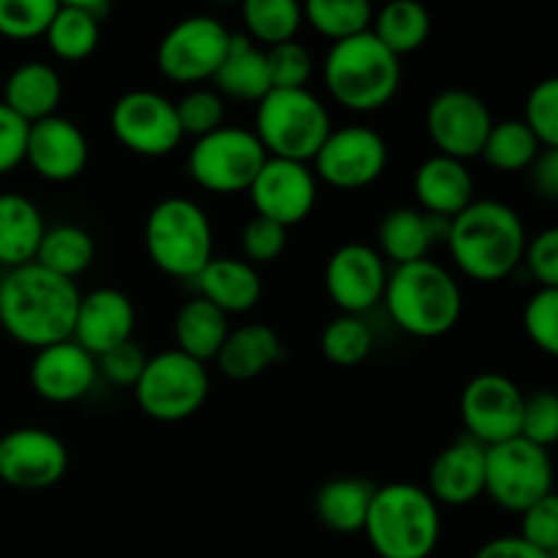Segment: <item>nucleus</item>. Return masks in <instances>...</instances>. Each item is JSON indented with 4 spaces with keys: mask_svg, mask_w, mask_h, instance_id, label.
Returning <instances> with one entry per match:
<instances>
[{
    "mask_svg": "<svg viewBox=\"0 0 558 558\" xmlns=\"http://www.w3.org/2000/svg\"><path fill=\"white\" fill-rule=\"evenodd\" d=\"M526 223L515 207L499 199H474L447 221L445 243L452 262L477 283L505 281L521 267Z\"/></svg>",
    "mask_w": 558,
    "mask_h": 558,
    "instance_id": "nucleus-2",
    "label": "nucleus"
},
{
    "mask_svg": "<svg viewBox=\"0 0 558 558\" xmlns=\"http://www.w3.org/2000/svg\"><path fill=\"white\" fill-rule=\"evenodd\" d=\"M199 298L221 308L227 316L248 314L262 300L259 267L234 256H213L194 278Z\"/></svg>",
    "mask_w": 558,
    "mask_h": 558,
    "instance_id": "nucleus-25",
    "label": "nucleus"
},
{
    "mask_svg": "<svg viewBox=\"0 0 558 558\" xmlns=\"http://www.w3.org/2000/svg\"><path fill=\"white\" fill-rule=\"evenodd\" d=\"M539 150H543V145L529 131V125L521 118H510L490 125L483 150H480V158L490 169H496V172L515 174L526 172Z\"/></svg>",
    "mask_w": 558,
    "mask_h": 558,
    "instance_id": "nucleus-34",
    "label": "nucleus"
},
{
    "mask_svg": "<svg viewBox=\"0 0 558 558\" xmlns=\"http://www.w3.org/2000/svg\"><path fill=\"white\" fill-rule=\"evenodd\" d=\"M554 494V461L545 447L523 436L485 447V496L501 510L521 515L526 507Z\"/></svg>",
    "mask_w": 558,
    "mask_h": 558,
    "instance_id": "nucleus-10",
    "label": "nucleus"
},
{
    "mask_svg": "<svg viewBox=\"0 0 558 558\" xmlns=\"http://www.w3.org/2000/svg\"><path fill=\"white\" fill-rule=\"evenodd\" d=\"M44 38L54 58L65 60V63H80L96 52L98 41H101V25H98V16L87 14V11L60 5Z\"/></svg>",
    "mask_w": 558,
    "mask_h": 558,
    "instance_id": "nucleus-36",
    "label": "nucleus"
},
{
    "mask_svg": "<svg viewBox=\"0 0 558 558\" xmlns=\"http://www.w3.org/2000/svg\"><path fill=\"white\" fill-rule=\"evenodd\" d=\"M245 194L251 196L256 216L289 229L303 223L314 213L319 199V180L311 163L267 156Z\"/></svg>",
    "mask_w": 558,
    "mask_h": 558,
    "instance_id": "nucleus-16",
    "label": "nucleus"
},
{
    "mask_svg": "<svg viewBox=\"0 0 558 558\" xmlns=\"http://www.w3.org/2000/svg\"><path fill=\"white\" fill-rule=\"evenodd\" d=\"M363 534L379 558H430L441 537V510L423 485L387 483L374 490Z\"/></svg>",
    "mask_w": 558,
    "mask_h": 558,
    "instance_id": "nucleus-4",
    "label": "nucleus"
},
{
    "mask_svg": "<svg viewBox=\"0 0 558 558\" xmlns=\"http://www.w3.org/2000/svg\"><path fill=\"white\" fill-rule=\"evenodd\" d=\"M145 363H147L145 349L131 338V341L98 354L96 371L98 376H101L104 381H109L112 387H129V390H134L136 379H140L142 371H145Z\"/></svg>",
    "mask_w": 558,
    "mask_h": 558,
    "instance_id": "nucleus-46",
    "label": "nucleus"
},
{
    "mask_svg": "<svg viewBox=\"0 0 558 558\" xmlns=\"http://www.w3.org/2000/svg\"><path fill=\"white\" fill-rule=\"evenodd\" d=\"M526 172L529 180H532V189L537 191L543 199H558V147H543Z\"/></svg>",
    "mask_w": 558,
    "mask_h": 558,
    "instance_id": "nucleus-50",
    "label": "nucleus"
},
{
    "mask_svg": "<svg viewBox=\"0 0 558 558\" xmlns=\"http://www.w3.org/2000/svg\"><path fill=\"white\" fill-rule=\"evenodd\" d=\"M390 147L371 125L332 129L311 161L316 180L338 191H360L374 185L387 172Z\"/></svg>",
    "mask_w": 558,
    "mask_h": 558,
    "instance_id": "nucleus-11",
    "label": "nucleus"
},
{
    "mask_svg": "<svg viewBox=\"0 0 558 558\" xmlns=\"http://www.w3.org/2000/svg\"><path fill=\"white\" fill-rule=\"evenodd\" d=\"M376 485L363 477H336L314 496V512L325 529L336 534L363 532Z\"/></svg>",
    "mask_w": 558,
    "mask_h": 558,
    "instance_id": "nucleus-31",
    "label": "nucleus"
},
{
    "mask_svg": "<svg viewBox=\"0 0 558 558\" xmlns=\"http://www.w3.org/2000/svg\"><path fill=\"white\" fill-rule=\"evenodd\" d=\"M254 136L270 158L311 163L332 131L330 112L308 90H270L256 101Z\"/></svg>",
    "mask_w": 558,
    "mask_h": 558,
    "instance_id": "nucleus-7",
    "label": "nucleus"
},
{
    "mask_svg": "<svg viewBox=\"0 0 558 558\" xmlns=\"http://www.w3.org/2000/svg\"><path fill=\"white\" fill-rule=\"evenodd\" d=\"M523 390L505 374L485 371L466 381L461 392V423L469 439L483 447L521 436Z\"/></svg>",
    "mask_w": 558,
    "mask_h": 558,
    "instance_id": "nucleus-14",
    "label": "nucleus"
},
{
    "mask_svg": "<svg viewBox=\"0 0 558 558\" xmlns=\"http://www.w3.org/2000/svg\"><path fill=\"white\" fill-rule=\"evenodd\" d=\"M232 33L216 16H185L169 27L156 49V65L169 82L202 85L213 80L229 49Z\"/></svg>",
    "mask_w": 558,
    "mask_h": 558,
    "instance_id": "nucleus-12",
    "label": "nucleus"
},
{
    "mask_svg": "<svg viewBox=\"0 0 558 558\" xmlns=\"http://www.w3.org/2000/svg\"><path fill=\"white\" fill-rule=\"evenodd\" d=\"M387 262L368 243H343L325 265V289L341 314L365 316L381 303L387 283Z\"/></svg>",
    "mask_w": 558,
    "mask_h": 558,
    "instance_id": "nucleus-18",
    "label": "nucleus"
},
{
    "mask_svg": "<svg viewBox=\"0 0 558 558\" xmlns=\"http://www.w3.org/2000/svg\"><path fill=\"white\" fill-rule=\"evenodd\" d=\"M145 251L169 278L194 281L213 259V223L205 207L189 196H167L145 221Z\"/></svg>",
    "mask_w": 558,
    "mask_h": 558,
    "instance_id": "nucleus-6",
    "label": "nucleus"
},
{
    "mask_svg": "<svg viewBox=\"0 0 558 558\" xmlns=\"http://www.w3.org/2000/svg\"><path fill=\"white\" fill-rule=\"evenodd\" d=\"M96 259V240L87 229L76 223H58V227L44 229V238L36 251V265L58 272V276L76 278L87 270Z\"/></svg>",
    "mask_w": 558,
    "mask_h": 558,
    "instance_id": "nucleus-32",
    "label": "nucleus"
},
{
    "mask_svg": "<svg viewBox=\"0 0 558 558\" xmlns=\"http://www.w3.org/2000/svg\"><path fill=\"white\" fill-rule=\"evenodd\" d=\"M521 265L543 289H558V229L548 227L526 240Z\"/></svg>",
    "mask_w": 558,
    "mask_h": 558,
    "instance_id": "nucleus-48",
    "label": "nucleus"
},
{
    "mask_svg": "<svg viewBox=\"0 0 558 558\" xmlns=\"http://www.w3.org/2000/svg\"><path fill=\"white\" fill-rule=\"evenodd\" d=\"M381 303L392 325L420 341L452 332L463 314L461 283L434 259L390 267Z\"/></svg>",
    "mask_w": 558,
    "mask_h": 558,
    "instance_id": "nucleus-3",
    "label": "nucleus"
},
{
    "mask_svg": "<svg viewBox=\"0 0 558 558\" xmlns=\"http://www.w3.org/2000/svg\"><path fill=\"white\" fill-rule=\"evenodd\" d=\"M488 104L472 90L450 87L441 90L425 112V131L434 142L439 156L458 158V161H472L480 158L490 125H494Z\"/></svg>",
    "mask_w": 558,
    "mask_h": 558,
    "instance_id": "nucleus-15",
    "label": "nucleus"
},
{
    "mask_svg": "<svg viewBox=\"0 0 558 558\" xmlns=\"http://www.w3.org/2000/svg\"><path fill=\"white\" fill-rule=\"evenodd\" d=\"M213 3H234V0H213Z\"/></svg>",
    "mask_w": 558,
    "mask_h": 558,
    "instance_id": "nucleus-53",
    "label": "nucleus"
},
{
    "mask_svg": "<svg viewBox=\"0 0 558 558\" xmlns=\"http://www.w3.org/2000/svg\"><path fill=\"white\" fill-rule=\"evenodd\" d=\"M96 379V357L85 352L74 338L36 349L31 360V387L47 403L65 407L82 401L93 390Z\"/></svg>",
    "mask_w": 558,
    "mask_h": 558,
    "instance_id": "nucleus-20",
    "label": "nucleus"
},
{
    "mask_svg": "<svg viewBox=\"0 0 558 558\" xmlns=\"http://www.w3.org/2000/svg\"><path fill=\"white\" fill-rule=\"evenodd\" d=\"M58 9V0H0V36L33 41L47 33Z\"/></svg>",
    "mask_w": 558,
    "mask_h": 558,
    "instance_id": "nucleus-39",
    "label": "nucleus"
},
{
    "mask_svg": "<svg viewBox=\"0 0 558 558\" xmlns=\"http://www.w3.org/2000/svg\"><path fill=\"white\" fill-rule=\"evenodd\" d=\"M521 436L532 445L550 447L558 441V398L550 390H534L523 396Z\"/></svg>",
    "mask_w": 558,
    "mask_h": 558,
    "instance_id": "nucleus-44",
    "label": "nucleus"
},
{
    "mask_svg": "<svg viewBox=\"0 0 558 558\" xmlns=\"http://www.w3.org/2000/svg\"><path fill=\"white\" fill-rule=\"evenodd\" d=\"M521 539L543 554H558V496L550 494L521 512Z\"/></svg>",
    "mask_w": 558,
    "mask_h": 558,
    "instance_id": "nucleus-47",
    "label": "nucleus"
},
{
    "mask_svg": "<svg viewBox=\"0 0 558 558\" xmlns=\"http://www.w3.org/2000/svg\"><path fill=\"white\" fill-rule=\"evenodd\" d=\"M174 109H178L183 136L199 140V136L227 125L223 123L227 120V104H223V96H218L213 87H194V90H189L174 104Z\"/></svg>",
    "mask_w": 558,
    "mask_h": 558,
    "instance_id": "nucleus-41",
    "label": "nucleus"
},
{
    "mask_svg": "<svg viewBox=\"0 0 558 558\" xmlns=\"http://www.w3.org/2000/svg\"><path fill=\"white\" fill-rule=\"evenodd\" d=\"M109 131L125 150L142 158H163L185 140L174 101L156 90H129L112 104Z\"/></svg>",
    "mask_w": 558,
    "mask_h": 558,
    "instance_id": "nucleus-13",
    "label": "nucleus"
},
{
    "mask_svg": "<svg viewBox=\"0 0 558 558\" xmlns=\"http://www.w3.org/2000/svg\"><path fill=\"white\" fill-rule=\"evenodd\" d=\"M41 210L36 202L16 191L0 194V265L5 270L31 265L44 238Z\"/></svg>",
    "mask_w": 558,
    "mask_h": 558,
    "instance_id": "nucleus-29",
    "label": "nucleus"
},
{
    "mask_svg": "<svg viewBox=\"0 0 558 558\" xmlns=\"http://www.w3.org/2000/svg\"><path fill=\"white\" fill-rule=\"evenodd\" d=\"M371 0H303V22L330 41L371 31Z\"/></svg>",
    "mask_w": 558,
    "mask_h": 558,
    "instance_id": "nucleus-37",
    "label": "nucleus"
},
{
    "mask_svg": "<svg viewBox=\"0 0 558 558\" xmlns=\"http://www.w3.org/2000/svg\"><path fill=\"white\" fill-rule=\"evenodd\" d=\"M210 396V371L205 363L167 349L147 357L134 385V401L156 423H183L205 407Z\"/></svg>",
    "mask_w": 558,
    "mask_h": 558,
    "instance_id": "nucleus-8",
    "label": "nucleus"
},
{
    "mask_svg": "<svg viewBox=\"0 0 558 558\" xmlns=\"http://www.w3.org/2000/svg\"><path fill=\"white\" fill-rule=\"evenodd\" d=\"M474 558H556V556L543 554V550L529 545L526 539H521L518 534H507V537L488 539V543L474 554Z\"/></svg>",
    "mask_w": 558,
    "mask_h": 558,
    "instance_id": "nucleus-51",
    "label": "nucleus"
},
{
    "mask_svg": "<svg viewBox=\"0 0 558 558\" xmlns=\"http://www.w3.org/2000/svg\"><path fill=\"white\" fill-rule=\"evenodd\" d=\"M213 90L234 101L256 104L270 93L265 49L256 47L245 33H232L221 65L213 74Z\"/></svg>",
    "mask_w": 558,
    "mask_h": 558,
    "instance_id": "nucleus-28",
    "label": "nucleus"
},
{
    "mask_svg": "<svg viewBox=\"0 0 558 558\" xmlns=\"http://www.w3.org/2000/svg\"><path fill=\"white\" fill-rule=\"evenodd\" d=\"M412 189L420 210L441 218V221L456 218L463 207L477 199L474 196V174L469 172L466 161L439 156V153H434V156L420 163L417 172H414Z\"/></svg>",
    "mask_w": 558,
    "mask_h": 558,
    "instance_id": "nucleus-23",
    "label": "nucleus"
},
{
    "mask_svg": "<svg viewBox=\"0 0 558 558\" xmlns=\"http://www.w3.org/2000/svg\"><path fill=\"white\" fill-rule=\"evenodd\" d=\"M90 158L87 136L74 120L52 114L27 131L25 163L47 183H71L80 178Z\"/></svg>",
    "mask_w": 558,
    "mask_h": 558,
    "instance_id": "nucleus-19",
    "label": "nucleus"
},
{
    "mask_svg": "<svg viewBox=\"0 0 558 558\" xmlns=\"http://www.w3.org/2000/svg\"><path fill=\"white\" fill-rule=\"evenodd\" d=\"M80 298L76 281L36 262L14 267L0 278V327L16 343L36 352L71 338Z\"/></svg>",
    "mask_w": 558,
    "mask_h": 558,
    "instance_id": "nucleus-1",
    "label": "nucleus"
},
{
    "mask_svg": "<svg viewBox=\"0 0 558 558\" xmlns=\"http://www.w3.org/2000/svg\"><path fill=\"white\" fill-rule=\"evenodd\" d=\"M27 131H31V123H25L20 114H14L0 101V174L14 172L25 163Z\"/></svg>",
    "mask_w": 558,
    "mask_h": 558,
    "instance_id": "nucleus-49",
    "label": "nucleus"
},
{
    "mask_svg": "<svg viewBox=\"0 0 558 558\" xmlns=\"http://www.w3.org/2000/svg\"><path fill=\"white\" fill-rule=\"evenodd\" d=\"M134 325L136 308L129 294L114 287H101L80 298L71 338L85 352L98 357L107 349L131 341L134 338Z\"/></svg>",
    "mask_w": 558,
    "mask_h": 558,
    "instance_id": "nucleus-21",
    "label": "nucleus"
},
{
    "mask_svg": "<svg viewBox=\"0 0 558 558\" xmlns=\"http://www.w3.org/2000/svg\"><path fill=\"white\" fill-rule=\"evenodd\" d=\"M240 14H243L245 36L267 47L292 41L303 27L300 0H240Z\"/></svg>",
    "mask_w": 558,
    "mask_h": 558,
    "instance_id": "nucleus-35",
    "label": "nucleus"
},
{
    "mask_svg": "<svg viewBox=\"0 0 558 558\" xmlns=\"http://www.w3.org/2000/svg\"><path fill=\"white\" fill-rule=\"evenodd\" d=\"M69 472V450L58 434L36 425L0 436V483L16 490H44Z\"/></svg>",
    "mask_w": 558,
    "mask_h": 558,
    "instance_id": "nucleus-17",
    "label": "nucleus"
},
{
    "mask_svg": "<svg viewBox=\"0 0 558 558\" xmlns=\"http://www.w3.org/2000/svg\"><path fill=\"white\" fill-rule=\"evenodd\" d=\"M319 349L327 363L338 365V368H354L374 352V330L368 327L365 316L338 314L322 330Z\"/></svg>",
    "mask_w": 558,
    "mask_h": 558,
    "instance_id": "nucleus-38",
    "label": "nucleus"
},
{
    "mask_svg": "<svg viewBox=\"0 0 558 558\" xmlns=\"http://www.w3.org/2000/svg\"><path fill=\"white\" fill-rule=\"evenodd\" d=\"M430 499L439 507H469L485 494V447L480 441H450L428 469Z\"/></svg>",
    "mask_w": 558,
    "mask_h": 558,
    "instance_id": "nucleus-22",
    "label": "nucleus"
},
{
    "mask_svg": "<svg viewBox=\"0 0 558 558\" xmlns=\"http://www.w3.org/2000/svg\"><path fill=\"white\" fill-rule=\"evenodd\" d=\"M283 360V341L270 325H240L229 330L221 352L213 363L218 365L227 379L248 381L270 371Z\"/></svg>",
    "mask_w": 558,
    "mask_h": 558,
    "instance_id": "nucleus-26",
    "label": "nucleus"
},
{
    "mask_svg": "<svg viewBox=\"0 0 558 558\" xmlns=\"http://www.w3.org/2000/svg\"><path fill=\"white\" fill-rule=\"evenodd\" d=\"M287 232L289 229H283L281 223L254 216L243 227V234H240V251H243L240 259L254 267L281 259L283 248H287Z\"/></svg>",
    "mask_w": 558,
    "mask_h": 558,
    "instance_id": "nucleus-45",
    "label": "nucleus"
},
{
    "mask_svg": "<svg viewBox=\"0 0 558 558\" xmlns=\"http://www.w3.org/2000/svg\"><path fill=\"white\" fill-rule=\"evenodd\" d=\"M325 87L349 112H379L401 87V58L371 31L332 41L325 58Z\"/></svg>",
    "mask_w": 558,
    "mask_h": 558,
    "instance_id": "nucleus-5",
    "label": "nucleus"
},
{
    "mask_svg": "<svg viewBox=\"0 0 558 558\" xmlns=\"http://www.w3.org/2000/svg\"><path fill=\"white\" fill-rule=\"evenodd\" d=\"M265 60L267 74H270V90H300V87H308L311 74H314V60H311V52L298 38L267 47Z\"/></svg>",
    "mask_w": 558,
    "mask_h": 558,
    "instance_id": "nucleus-40",
    "label": "nucleus"
},
{
    "mask_svg": "<svg viewBox=\"0 0 558 558\" xmlns=\"http://www.w3.org/2000/svg\"><path fill=\"white\" fill-rule=\"evenodd\" d=\"M229 316L205 298L194 294L174 316V349L199 363H213L229 336Z\"/></svg>",
    "mask_w": 558,
    "mask_h": 558,
    "instance_id": "nucleus-30",
    "label": "nucleus"
},
{
    "mask_svg": "<svg viewBox=\"0 0 558 558\" xmlns=\"http://www.w3.org/2000/svg\"><path fill=\"white\" fill-rule=\"evenodd\" d=\"M447 221L428 216L420 207H392L376 227V245L387 265H409L428 259L434 245L445 240Z\"/></svg>",
    "mask_w": 558,
    "mask_h": 558,
    "instance_id": "nucleus-24",
    "label": "nucleus"
},
{
    "mask_svg": "<svg viewBox=\"0 0 558 558\" xmlns=\"http://www.w3.org/2000/svg\"><path fill=\"white\" fill-rule=\"evenodd\" d=\"M58 3L69 5V9H82V11H87V14H93L101 20V16L107 14V9L112 0H58Z\"/></svg>",
    "mask_w": 558,
    "mask_h": 558,
    "instance_id": "nucleus-52",
    "label": "nucleus"
},
{
    "mask_svg": "<svg viewBox=\"0 0 558 558\" xmlns=\"http://www.w3.org/2000/svg\"><path fill=\"white\" fill-rule=\"evenodd\" d=\"M265 161L267 153L254 131L243 125H221L194 140L185 172L210 194H243L251 189Z\"/></svg>",
    "mask_w": 558,
    "mask_h": 558,
    "instance_id": "nucleus-9",
    "label": "nucleus"
},
{
    "mask_svg": "<svg viewBox=\"0 0 558 558\" xmlns=\"http://www.w3.org/2000/svg\"><path fill=\"white\" fill-rule=\"evenodd\" d=\"M371 22V33L396 58L417 52L430 36V14L420 0H390Z\"/></svg>",
    "mask_w": 558,
    "mask_h": 558,
    "instance_id": "nucleus-33",
    "label": "nucleus"
},
{
    "mask_svg": "<svg viewBox=\"0 0 558 558\" xmlns=\"http://www.w3.org/2000/svg\"><path fill=\"white\" fill-rule=\"evenodd\" d=\"M60 98H63V80L58 69L41 60H27L9 74L0 101L25 123H38L58 114Z\"/></svg>",
    "mask_w": 558,
    "mask_h": 558,
    "instance_id": "nucleus-27",
    "label": "nucleus"
},
{
    "mask_svg": "<svg viewBox=\"0 0 558 558\" xmlns=\"http://www.w3.org/2000/svg\"><path fill=\"white\" fill-rule=\"evenodd\" d=\"M523 332L539 352L558 354V289L539 287L523 305Z\"/></svg>",
    "mask_w": 558,
    "mask_h": 558,
    "instance_id": "nucleus-42",
    "label": "nucleus"
},
{
    "mask_svg": "<svg viewBox=\"0 0 558 558\" xmlns=\"http://www.w3.org/2000/svg\"><path fill=\"white\" fill-rule=\"evenodd\" d=\"M523 123L529 125L543 147H558V80L537 82L529 90L526 107H523Z\"/></svg>",
    "mask_w": 558,
    "mask_h": 558,
    "instance_id": "nucleus-43",
    "label": "nucleus"
}]
</instances>
